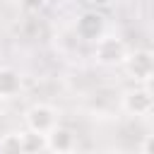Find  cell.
Wrapping results in <instances>:
<instances>
[{"label": "cell", "mask_w": 154, "mask_h": 154, "mask_svg": "<svg viewBox=\"0 0 154 154\" xmlns=\"http://www.w3.org/2000/svg\"><path fill=\"white\" fill-rule=\"evenodd\" d=\"M94 58H96V63L103 65V67H116V65H123V63H125L128 48H125V43H123L118 36L101 34V36L94 41Z\"/></svg>", "instance_id": "6da1fadb"}, {"label": "cell", "mask_w": 154, "mask_h": 154, "mask_svg": "<svg viewBox=\"0 0 154 154\" xmlns=\"http://www.w3.org/2000/svg\"><path fill=\"white\" fill-rule=\"evenodd\" d=\"M24 123H26V130L38 132V135H48L58 125V111L51 103H34L24 113Z\"/></svg>", "instance_id": "7a4b0ae2"}, {"label": "cell", "mask_w": 154, "mask_h": 154, "mask_svg": "<svg viewBox=\"0 0 154 154\" xmlns=\"http://www.w3.org/2000/svg\"><path fill=\"white\" fill-rule=\"evenodd\" d=\"M120 106L125 113L130 116H149L152 108H154V96H152V89L147 84H137L128 91H123V99H120Z\"/></svg>", "instance_id": "3957f363"}, {"label": "cell", "mask_w": 154, "mask_h": 154, "mask_svg": "<svg viewBox=\"0 0 154 154\" xmlns=\"http://www.w3.org/2000/svg\"><path fill=\"white\" fill-rule=\"evenodd\" d=\"M125 67H128V72H130L132 79H137L140 84L149 87V79L154 75V55H152V51L140 48V51L130 53L125 58Z\"/></svg>", "instance_id": "277c9868"}, {"label": "cell", "mask_w": 154, "mask_h": 154, "mask_svg": "<svg viewBox=\"0 0 154 154\" xmlns=\"http://www.w3.org/2000/svg\"><path fill=\"white\" fill-rule=\"evenodd\" d=\"M75 147H77V135L60 123L46 135V149L53 154H72Z\"/></svg>", "instance_id": "5b68a950"}, {"label": "cell", "mask_w": 154, "mask_h": 154, "mask_svg": "<svg viewBox=\"0 0 154 154\" xmlns=\"http://www.w3.org/2000/svg\"><path fill=\"white\" fill-rule=\"evenodd\" d=\"M77 36L79 38H87V41H96L101 34H103V17L99 12H82L77 17Z\"/></svg>", "instance_id": "8992f818"}, {"label": "cell", "mask_w": 154, "mask_h": 154, "mask_svg": "<svg viewBox=\"0 0 154 154\" xmlns=\"http://www.w3.org/2000/svg\"><path fill=\"white\" fill-rule=\"evenodd\" d=\"M22 89V75L10 67V65H0V99H12L17 96Z\"/></svg>", "instance_id": "52a82bcc"}, {"label": "cell", "mask_w": 154, "mask_h": 154, "mask_svg": "<svg viewBox=\"0 0 154 154\" xmlns=\"http://www.w3.org/2000/svg\"><path fill=\"white\" fill-rule=\"evenodd\" d=\"M19 135H22L24 154H41V152H46V135H38V132H31V130H24Z\"/></svg>", "instance_id": "ba28073f"}, {"label": "cell", "mask_w": 154, "mask_h": 154, "mask_svg": "<svg viewBox=\"0 0 154 154\" xmlns=\"http://www.w3.org/2000/svg\"><path fill=\"white\" fill-rule=\"evenodd\" d=\"M0 154H24L22 135L19 132H7L0 137Z\"/></svg>", "instance_id": "9c48e42d"}, {"label": "cell", "mask_w": 154, "mask_h": 154, "mask_svg": "<svg viewBox=\"0 0 154 154\" xmlns=\"http://www.w3.org/2000/svg\"><path fill=\"white\" fill-rule=\"evenodd\" d=\"M19 5H22L26 12H38V10L46 5V0H19Z\"/></svg>", "instance_id": "30bf717a"}, {"label": "cell", "mask_w": 154, "mask_h": 154, "mask_svg": "<svg viewBox=\"0 0 154 154\" xmlns=\"http://www.w3.org/2000/svg\"><path fill=\"white\" fill-rule=\"evenodd\" d=\"M140 154H154V137H152V135H147V137L142 140V144H140Z\"/></svg>", "instance_id": "8fae6325"}, {"label": "cell", "mask_w": 154, "mask_h": 154, "mask_svg": "<svg viewBox=\"0 0 154 154\" xmlns=\"http://www.w3.org/2000/svg\"><path fill=\"white\" fill-rule=\"evenodd\" d=\"M0 113H2V99H0Z\"/></svg>", "instance_id": "7c38bea8"}]
</instances>
